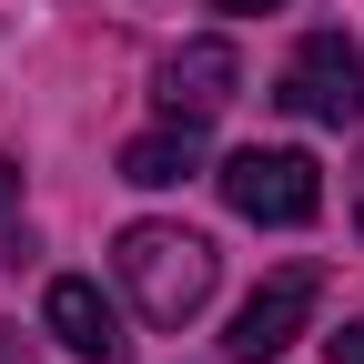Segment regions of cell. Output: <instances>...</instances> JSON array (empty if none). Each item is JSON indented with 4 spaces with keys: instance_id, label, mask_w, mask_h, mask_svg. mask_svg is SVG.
Wrapping results in <instances>:
<instances>
[{
    "instance_id": "1",
    "label": "cell",
    "mask_w": 364,
    "mask_h": 364,
    "mask_svg": "<svg viewBox=\"0 0 364 364\" xmlns=\"http://www.w3.org/2000/svg\"><path fill=\"white\" fill-rule=\"evenodd\" d=\"M132 304L152 314V324H193V314L213 304V243L182 233V223H132V233L112 243Z\"/></svg>"
},
{
    "instance_id": "2",
    "label": "cell",
    "mask_w": 364,
    "mask_h": 364,
    "mask_svg": "<svg viewBox=\"0 0 364 364\" xmlns=\"http://www.w3.org/2000/svg\"><path fill=\"white\" fill-rule=\"evenodd\" d=\"M223 203H233L243 223L294 233V223L324 213V172H314V152H294V142H253V152L223 162Z\"/></svg>"
},
{
    "instance_id": "3",
    "label": "cell",
    "mask_w": 364,
    "mask_h": 364,
    "mask_svg": "<svg viewBox=\"0 0 364 364\" xmlns=\"http://www.w3.org/2000/svg\"><path fill=\"white\" fill-rule=\"evenodd\" d=\"M314 304H324V263H284V273H263L253 304L233 314V364H273V354H294V334L314 324Z\"/></svg>"
},
{
    "instance_id": "4",
    "label": "cell",
    "mask_w": 364,
    "mask_h": 364,
    "mask_svg": "<svg viewBox=\"0 0 364 364\" xmlns=\"http://www.w3.org/2000/svg\"><path fill=\"white\" fill-rule=\"evenodd\" d=\"M273 102L304 112V122H364V51L344 31H304V51L284 61V91Z\"/></svg>"
},
{
    "instance_id": "5",
    "label": "cell",
    "mask_w": 364,
    "mask_h": 364,
    "mask_svg": "<svg viewBox=\"0 0 364 364\" xmlns=\"http://www.w3.org/2000/svg\"><path fill=\"white\" fill-rule=\"evenodd\" d=\"M41 334H51L61 354H81V364H122V354H132L122 304L91 284V273H51V294H41Z\"/></svg>"
},
{
    "instance_id": "6",
    "label": "cell",
    "mask_w": 364,
    "mask_h": 364,
    "mask_svg": "<svg viewBox=\"0 0 364 364\" xmlns=\"http://www.w3.org/2000/svg\"><path fill=\"white\" fill-rule=\"evenodd\" d=\"M233 91H243L233 41H182V51L162 61V112H172V122H213Z\"/></svg>"
},
{
    "instance_id": "7",
    "label": "cell",
    "mask_w": 364,
    "mask_h": 364,
    "mask_svg": "<svg viewBox=\"0 0 364 364\" xmlns=\"http://www.w3.org/2000/svg\"><path fill=\"white\" fill-rule=\"evenodd\" d=\"M182 172H203V122H162L142 142H122V182H142V193H162Z\"/></svg>"
},
{
    "instance_id": "8",
    "label": "cell",
    "mask_w": 364,
    "mask_h": 364,
    "mask_svg": "<svg viewBox=\"0 0 364 364\" xmlns=\"http://www.w3.org/2000/svg\"><path fill=\"white\" fill-rule=\"evenodd\" d=\"M324 364H364V314H354L344 334H324Z\"/></svg>"
},
{
    "instance_id": "9",
    "label": "cell",
    "mask_w": 364,
    "mask_h": 364,
    "mask_svg": "<svg viewBox=\"0 0 364 364\" xmlns=\"http://www.w3.org/2000/svg\"><path fill=\"white\" fill-rule=\"evenodd\" d=\"M11 203H21V162L0 152V213H11Z\"/></svg>"
},
{
    "instance_id": "10",
    "label": "cell",
    "mask_w": 364,
    "mask_h": 364,
    "mask_svg": "<svg viewBox=\"0 0 364 364\" xmlns=\"http://www.w3.org/2000/svg\"><path fill=\"white\" fill-rule=\"evenodd\" d=\"M0 364H31V344H11V324H0Z\"/></svg>"
},
{
    "instance_id": "11",
    "label": "cell",
    "mask_w": 364,
    "mask_h": 364,
    "mask_svg": "<svg viewBox=\"0 0 364 364\" xmlns=\"http://www.w3.org/2000/svg\"><path fill=\"white\" fill-rule=\"evenodd\" d=\"M354 243H364V162H354Z\"/></svg>"
},
{
    "instance_id": "12",
    "label": "cell",
    "mask_w": 364,
    "mask_h": 364,
    "mask_svg": "<svg viewBox=\"0 0 364 364\" xmlns=\"http://www.w3.org/2000/svg\"><path fill=\"white\" fill-rule=\"evenodd\" d=\"M223 11H284V0H223Z\"/></svg>"
}]
</instances>
